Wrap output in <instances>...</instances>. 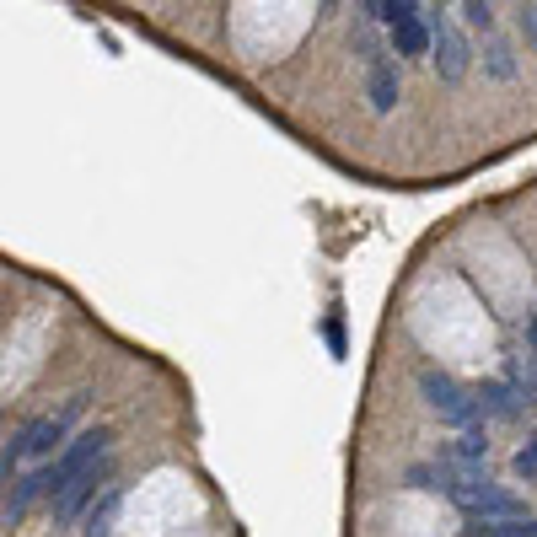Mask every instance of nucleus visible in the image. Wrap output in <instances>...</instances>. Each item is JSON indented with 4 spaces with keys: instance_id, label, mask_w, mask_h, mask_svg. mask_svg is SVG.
Wrapping results in <instances>:
<instances>
[{
    "instance_id": "6ab92c4d",
    "label": "nucleus",
    "mask_w": 537,
    "mask_h": 537,
    "mask_svg": "<svg viewBox=\"0 0 537 537\" xmlns=\"http://www.w3.org/2000/svg\"><path fill=\"white\" fill-rule=\"evenodd\" d=\"M0 473H6V462H0Z\"/></svg>"
},
{
    "instance_id": "f8f14e48",
    "label": "nucleus",
    "mask_w": 537,
    "mask_h": 537,
    "mask_svg": "<svg viewBox=\"0 0 537 537\" xmlns=\"http://www.w3.org/2000/svg\"><path fill=\"white\" fill-rule=\"evenodd\" d=\"M468 537H537V521H495V527H468Z\"/></svg>"
},
{
    "instance_id": "39448f33",
    "label": "nucleus",
    "mask_w": 537,
    "mask_h": 537,
    "mask_svg": "<svg viewBox=\"0 0 537 537\" xmlns=\"http://www.w3.org/2000/svg\"><path fill=\"white\" fill-rule=\"evenodd\" d=\"M430 60H435V70H441V81L468 76V43H462V33L452 22H441V17H430Z\"/></svg>"
},
{
    "instance_id": "a211bd4d",
    "label": "nucleus",
    "mask_w": 537,
    "mask_h": 537,
    "mask_svg": "<svg viewBox=\"0 0 537 537\" xmlns=\"http://www.w3.org/2000/svg\"><path fill=\"white\" fill-rule=\"evenodd\" d=\"M527 339H532V350H537V317H532V323H527Z\"/></svg>"
},
{
    "instance_id": "6e6552de",
    "label": "nucleus",
    "mask_w": 537,
    "mask_h": 537,
    "mask_svg": "<svg viewBox=\"0 0 537 537\" xmlns=\"http://www.w3.org/2000/svg\"><path fill=\"white\" fill-rule=\"evenodd\" d=\"M473 403H478V414H489V419H521V409H527V403H521L505 382H484L473 393Z\"/></svg>"
},
{
    "instance_id": "20e7f679",
    "label": "nucleus",
    "mask_w": 537,
    "mask_h": 537,
    "mask_svg": "<svg viewBox=\"0 0 537 537\" xmlns=\"http://www.w3.org/2000/svg\"><path fill=\"white\" fill-rule=\"evenodd\" d=\"M419 393L430 398V409L441 414V419H452V425H462V430H473V425H478V403H473V393H462L452 376L425 371V376H419Z\"/></svg>"
},
{
    "instance_id": "4468645a",
    "label": "nucleus",
    "mask_w": 537,
    "mask_h": 537,
    "mask_svg": "<svg viewBox=\"0 0 537 537\" xmlns=\"http://www.w3.org/2000/svg\"><path fill=\"white\" fill-rule=\"evenodd\" d=\"M511 468H516V478H527V484L537 478V435H532V441L516 452V462H511Z\"/></svg>"
},
{
    "instance_id": "2eb2a0df",
    "label": "nucleus",
    "mask_w": 537,
    "mask_h": 537,
    "mask_svg": "<svg viewBox=\"0 0 537 537\" xmlns=\"http://www.w3.org/2000/svg\"><path fill=\"white\" fill-rule=\"evenodd\" d=\"M113 505H119V495H108V500H103V511L86 516V537H108V516H113Z\"/></svg>"
},
{
    "instance_id": "9b49d317",
    "label": "nucleus",
    "mask_w": 537,
    "mask_h": 537,
    "mask_svg": "<svg viewBox=\"0 0 537 537\" xmlns=\"http://www.w3.org/2000/svg\"><path fill=\"white\" fill-rule=\"evenodd\" d=\"M452 457H462V462H484L489 457V441H484V430H462L457 441H452Z\"/></svg>"
},
{
    "instance_id": "423d86ee",
    "label": "nucleus",
    "mask_w": 537,
    "mask_h": 537,
    "mask_svg": "<svg viewBox=\"0 0 537 537\" xmlns=\"http://www.w3.org/2000/svg\"><path fill=\"white\" fill-rule=\"evenodd\" d=\"M97 484H103V462H97V468H86V473L76 478V484L54 495V521H60V527H65V521H76V516L86 511V500L97 495Z\"/></svg>"
},
{
    "instance_id": "f257e3e1",
    "label": "nucleus",
    "mask_w": 537,
    "mask_h": 537,
    "mask_svg": "<svg viewBox=\"0 0 537 537\" xmlns=\"http://www.w3.org/2000/svg\"><path fill=\"white\" fill-rule=\"evenodd\" d=\"M103 457H108V430H81L76 441H70L65 452L54 457L49 468H43V495L54 500L60 489H70V484H76V478H81L86 468H97Z\"/></svg>"
},
{
    "instance_id": "7ed1b4c3",
    "label": "nucleus",
    "mask_w": 537,
    "mask_h": 537,
    "mask_svg": "<svg viewBox=\"0 0 537 537\" xmlns=\"http://www.w3.org/2000/svg\"><path fill=\"white\" fill-rule=\"evenodd\" d=\"M81 403H86V398H70L60 414H43V419H33V425H27V430L17 435V441L6 446V457H0V462L11 468V462H22V457H49L54 446L65 441V430H70V419L81 414Z\"/></svg>"
},
{
    "instance_id": "1a4fd4ad",
    "label": "nucleus",
    "mask_w": 537,
    "mask_h": 537,
    "mask_svg": "<svg viewBox=\"0 0 537 537\" xmlns=\"http://www.w3.org/2000/svg\"><path fill=\"white\" fill-rule=\"evenodd\" d=\"M43 495V473H27L22 484H17V495H11V505H6V527H17V521L27 516V505H33Z\"/></svg>"
},
{
    "instance_id": "0eeeda50",
    "label": "nucleus",
    "mask_w": 537,
    "mask_h": 537,
    "mask_svg": "<svg viewBox=\"0 0 537 537\" xmlns=\"http://www.w3.org/2000/svg\"><path fill=\"white\" fill-rule=\"evenodd\" d=\"M366 92H371V108H376V113H393V108H398V65L382 60V54H371Z\"/></svg>"
},
{
    "instance_id": "dca6fc26",
    "label": "nucleus",
    "mask_w": 537,
    "mask_h": 537,
    "mask_svg": "<svg viewBox=\"0 0 537 537\" xmlns=\"http://www.w3.org/2000/svg\"><path fill=\"white\" fill-rule=\"evenodd\" d=\"M457 11H462V22H468V27H489V22H495V11H489L484 0H468V6H457Z\"/></svg>"
},
{
    "instance_id": "f03ea898",
    "label": "nucleus",
    "mask_w": 537,
    "mask_h": 537,
    "mask_svg": "<svg viewBox=\"0 0 537 537\" xmlns=\"http://www.w3.org/2000/svg\"><path fill=\"white\" fill-rule=\"evenodd\" d=\"M452 500H457V511L462 516H473V527H495V521H527V505H521L511 489H500V484H468V489H452Z\"/></svg>"
},
{
    "instance_id": "ddd939ff",
    "label": "nucleus",
    "mask_w": 537,
    "mask_h": 537,
    "mask_svg": "<svg viewBox=\"0 0 537 537\" xmlns=\"http://www.w3.org/2000/svg\"><path fill=\"white\" fill-rule=\"evenodd\" d=\"M489 76H500V81L516 76V60H511V49H505V43H489Z\"/></svg>"
},
{
    "instance_id": "f3484780",
    "label": "nucleus",
    "mask_w": 537,
    "mask_h": 537,
    "mask_svg": "<svg viewBox=\"0 0 537 537\" xmlns=\"http://www.w3.org/2000/svg\"><path fill=\"white\" fill-rule=\"evenodd\" d=\"M521 33H527V43L537 49V6H521Z\"/></svg>"
},
{
    "instance_id": "9d476101",
    "label": "nucleus",
    "mask_w": 537,
    "mask_h": 537,
    "mask_svg": "<svg viewBox=\"0 0 537 537\" xmlns=\"http://www.w3.org/2000/svg\"><path fill=\"white\" fill-rule=\"evenodd\" d=\"M505 387H511L521 403H532V398H537V366H527V360H511V376H505Z\"/></svg>"
}]
</instances>
